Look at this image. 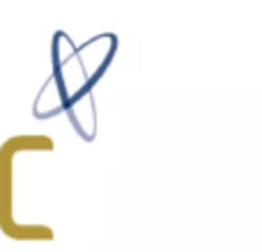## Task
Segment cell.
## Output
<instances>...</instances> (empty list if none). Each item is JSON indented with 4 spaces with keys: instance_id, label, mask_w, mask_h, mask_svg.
Wrapping results in <instances>:
<instances>
[{
    "instance_id": "6da1fadb",
    "label": "cell",
    "mask_w": 262,
    "mask_h": 252,
    "mask_svg": "<svg viewBox=\"0 0 262 252\" xmlns=\"http://www.w3.org/2000/svg\"><path fill=\"white\" fill-rule=\"evenodd\" d=\"M115 48H118V37L113 32H101L81 46L74 44L64 32H55L53 62H51L53 71L41 87L37 106L49 99L46 115L69 113L85 96V92H90L92 85L104 76L115 55Z\"/></svg>"
}]
</instances>
